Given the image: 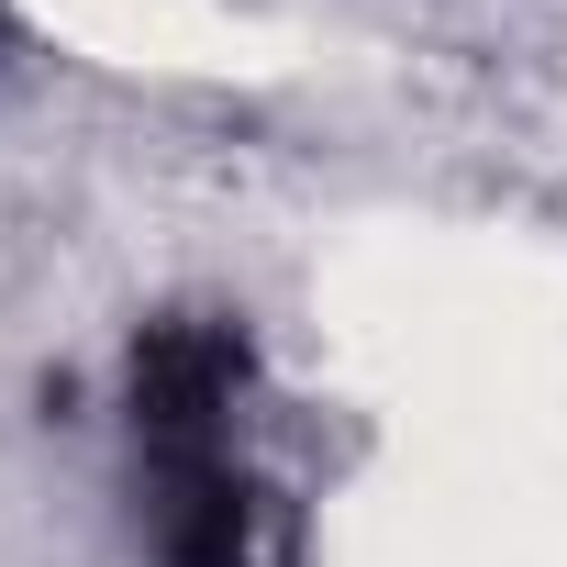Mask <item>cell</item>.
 I'll use <instances>...</instances> for the list:
<instances>
[{
  "label": "cell",
  "instance_id": "1",
  "mask_svg": "<svg viewBox=\"0 0 567 567\" xmlns=\"http://www.w3.org/2000/svg\"><path fill=\"white\" fill-rule=\"evenodd\" d=\"M123 478H134V545L156 567L278 556V478L256 456V346L223 312H167L134 334Z\"/></svg>",
  "mask_w": 567,
  "mask_h": 567
}]
</instances>
